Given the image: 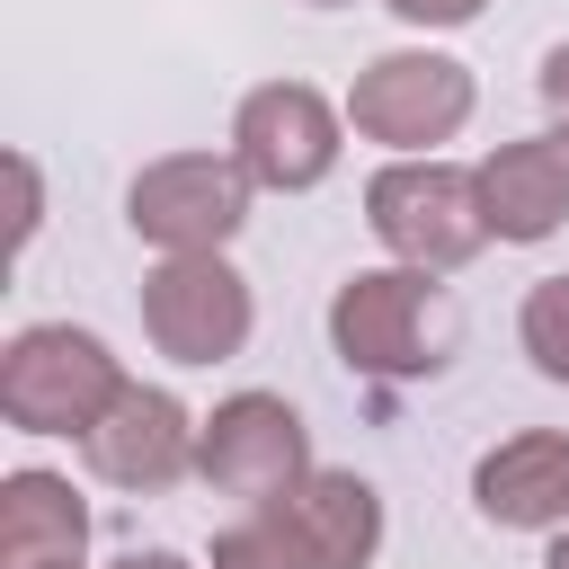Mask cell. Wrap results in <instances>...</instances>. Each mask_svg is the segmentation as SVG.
<instances>
[{
  "instance_id": "cell-1",
  "label": "cell",
  "mask_w": 569,
  "mask_h": 569,
  "mask_svg": "<svg viewBox=\"0 0 569 569\" xmlns=\"http://www.w3.org/2000/svg\"><path fill=\"white\" fill-rule=\"evenodd\" d=\"M124 400V365L107 356L98 329L36 320L0 347V418L18 436H89Z\"/></svg>"
},
{
  "instance_id": "cell-2",
  "label": "cell",
  "mask_w": 569,
  "mask_h": 569,
  "mask_svg": "<svg viewBox=\"0 0 569 569\" xmlns=\"http://www.w3.org/2000/svg\"><path fill=\"white\" fill-rule=\"evenodd\" d=\"M445 338H453L445 284H427L418 267H365L329 293V347L347 356V373L418 382L445 365Z\"/></svg>"
},
{
  "instance_id": "cell-3",
  "label": "cell",
  "mask_w": 569,
  "mask_h": 569,
  "mask_svg": "<svg viewBox=\"0 0 569 569\" xmlns=\"http://www.w3.org/2000/svg\"><path fill=\"white\" fill-rule=\"evenodd\" d=\"M365 222H373V240H382L400 267H418V276H453V267L480 258V240H489L480 178L453 169V160H391V169H373Z\"/></svg>"
},
{
  "instance_id": "cell-4",
  "label": "cell",
  "mask_w": 569,
  "mask_h": 569,
  "mask_svg": "<svg viewBox=\"0 0 569 569\" xmlns=\"http://www.w3.org/2000/svg\"><path fill=\"white\" fill-rule=\"evenodd\" d=\"M471 71L453 53H373L347 89V124L365 142H391L400 160H436V142H453L471 124Z\"/></svg>"
},
{
  "instance_id": "cell-5",
  "label": "cell",
  "mask_w": 569,
  "mask_h": 569,
  "mask_svg": "<svg viewBox=\"0 0 569 569\" xmlns=\"http://www.w3.org/2000/svg\"><path fill=\"white\" fill-rule=\"evenodd\" d=\"M124 213L169 258H222V240L249 222V169L231 151H169L133 178Z\"/></svg>"
},
{
  "instance_id": "cell-6",
  "label": "cell",
  "mask_w": 569,
  "mask_h": 569,
  "mask_svg": "<svg viewBox=\"0 0 569 569\" xmlns=\"http://www.w3.org/2000/svg\"><path fill=\"white\" fill-rule=\"evenodd\" d=\"M196 471H204V489H222L240 507H276V498H293L311 480V436H302L293 400L231 391L196 436Z\"/></svg>"
},
{
  "instance_id": "cell-7",
  "label": "cell",
  "mask_w": 569,
  "mask_h": 569,
  "mask_svg": "<svg viewBox=\"0 0 569 569\" xmlns=\"http://www.w3.org/2000/svg\"><path fill=\"white\" fill-rule=\"evenodd\" d=\"M249 320H258V302H249V284H240L231 258H160L142 276V329H151V347L169 365H222V356H240Z\"/></svg>"
},
{
  "instance_id": "cell-8",
  "label": "cell",
  "mask_w": 569,
  "mask_h": 569,
  "mask_svg": "<svg viewBox=\"0 0 569 569\" xmlns=\"http://www.w3.org/2000/svg\"><path fill=\"white\" fill-rule=\"evenodd\" d=\"M231 160L249 169V187L267 196H302L338 169V107L311 80H267L240 98L231 116Z\"/></svg>"
},
{
  "instance_id": "cell-9",
  "label": "cell",
  "mask_w": 569,
  "mask_h": 569,
  "mask_svg": "<svg viewBox=\"0 0 569 569\" xmlns=\"http://www.w3.org/2000/svg\"><path fill=\"white\" fill-rule=\"evenodd\" d=\"M196 418L178 409V391L160 382H124V400L80 436V462L107 480V489H133V498H160L196 471Z\"/></svg>"
},
{
  "instance_id": "cell-10",
  "label": "cell",
  "mask_w": 569,
  "mask_h": 569,
  "mask_svg": "<svg viewBox=\"0 0 569 569\" xmlns=\"http://www.w3.org/2000/svg\"><path fill=\"white\" fill-rule=\"evenodd\" d=\"M471 507L507 533H560L569 525V436L525 427L471 462Z\"/></svg>"
},
{
  "instance_id": "cell-11",
  "label": "cell",
  "mask_w": 569,
  "mask_h": 569,
  "mask_svg": "<svg viewBox=\"0 0 569 569\" xmlns=\"http://www.w3.org/2000/svg\"><path fill=\"white\" fill-rule=\"evenodd\" d=\"M471 178H480L489 240L533 249V240H551V231L569 222V151H560L551 133H533V142H498Z\"/></svg>"
},
{
  "instance_id": "cell-12",
  "label": "cell",
  "mask_w": 569,
  "mask_h": 569,
  "mask_svg": "<svg viewBox=\"0 0 569 569\" xmlns=\"http://www.w3.org/2000/svg\"><path fill=\"white\" fill-rule=\"evenodd\" d=\"M89 507L62 471H9L0 480V569H80Z\"/></svg>"
},
{
  "instance_id": "cell-13",
  "label": "cell",
  "mask_w": 569,
  "mask_h": 569,
  "mask_svg": "<svg viewBox=\"0 0 569 569\" xmlns=\"http://www.w3.org/2000/svg\"><path fill=\"white\" fill-rule=\"evenodd\" d=\"M213 569H329V560L311 551V533H302L293 507L276 498V507H249L240 525L213 533Z\"/></svg>"
},
{
  "instance_id": "cell-14",
  "label": "cell",
  "mask_w": 569,
  "mask_h": 569,
  "mask_svg": "<svg viewBox=\"0 0 569 569\" xmlns=\"http://www.w3.org/2000/svg\"><path fill=\"white\" fill-rule=\"evenodd\" d=\"M525 356H533V373L542 382H569V276H542L533 293H525Z\"/></svg>"
},
{
  "instance_id": "cell-15",
  "label": "cell",
  "mask_w": 569,
  "mask_h": 569,
  "mask_svg": "<svg viewBox=\"0 0 569 569\" xmlns=\"http://www.w3.org/2000/svg\"><path fill=\"white\" fill-rule=\"evenodd\" d=\"M9 196H18V213H9V249H27L36 222H44V187H36V160H27V151L9 160Z\"/></svg>"
},
{
  "instance_id": "cell-16",
  "label": "cell",
  "mask_w": 569,
  "mask_h": 569,
  "mask_svg": "<svg viewBox=\"0 0 569 569\" xmlns=\"http://www.w3.org/2000/svg\"><path fill=\"white\" fill-rule=\"evenodd\" d=\"M382 9H391L400 27H471L489 0H382Z\"/></svg>"
},
{
  "instance_id": "cell-17",
  "label": "cell",
  "mask_w": 569,
  "mask_h": 569,
  "mask_svg": "<svg viewBox=\"0 0 569 569\" xmlns=\"http://www.w3.org/2000/svg\"><path fill=\"white\" fill-rule=\"evenodd\" d=\"M542 116H551V142L569 151V44L542 53Z\"/></svg>"
},
{
  "instance_id": "cell-18",
  "label": "cell",
  "mask_w": 569,
  "mask_h": 569,
  "mask_svg": "<svg viewBox=\"0 0 569 569\" xmlns=\"http://www.w3.org/2000/svg\"><path fill=\"white\" fill-rule=\"evenodd\" d=\"M116 569H187V560H178V551H124Z\"/></svg>"
},
{
  "instance_id": "cell-19",
  "label": "cell",
  "mask_w": 569,
  "mask_h": 569,
  "mask_svg": "<svg viewBox=\"0 0 569 569\" xmlns=\"http://www.w3.org/2000/svg\"><path fill=\"white\" fill-rule=\"evenodd\" d=\"M542 569H569V525L551 533V560H542Z\"/></svg>"
},
{
  "instance_id": "cell-20",
  "label": "cell",
  "mask_w": 569,
  "mask_h": 569,
  "mask_svg": "<svg viewBox=\"0 0 569 569\" xmlns=\"http://www.w3.org/2000/svg\"><path fill=\"white\" fill-rule=\"evenodd\" d=\"M302 9H356V0H302Z\"/></svg>"
}]
</instances>
